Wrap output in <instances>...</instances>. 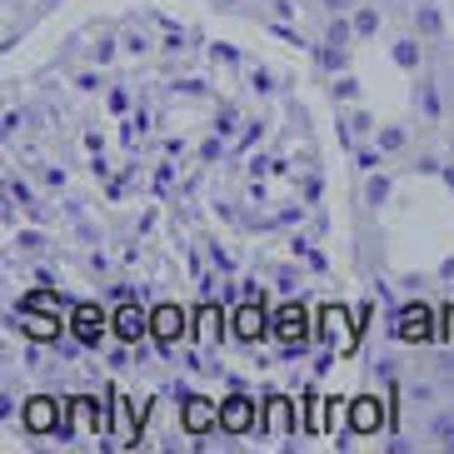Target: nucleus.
Here are the masks:
<instances>
[{
  "label": "nucleus",
  "instance_id": "nucleus-1",
  "mask_svg": "<svg viewBox=\"0 0 454 454\" xmlns=\"http://www.w3.org/2000/svg\"><path fill=\"white\" fill-rule=\"evenodd\" d=\"M315 330H320V340L334 349V355H349V349L360 345V315H349L345 305H320V315H315Z\"/></svg>",
  "mask_w": 454,
  "mask_h": 454
},
{
  "label": "nucleus",
  "instance_id": "nucleus-2",
  "mask_svg": "<svg viewBox=\"0 0 454 454\" xmlns=\"http://www.w3.org/2000/svg\"><path fill=\"white\" fill-rule=\"evenodd\" d=\"M395 334L400 340H410V345H425V340H434L440 334V309H429V305H400L395 309Z\"/></svg>",
  "mask_w": 454,
  "mask_h": 454
},
{
  "label": "nucleus",
  "instance_id": "nucleus-3",
  "mask_svg": "<svg viewBox=\"0 0 454 454\" xmlns=\"http://www.w3.org/2000/svg\"><path fill=\"white\" fill-rule=\"evenodd\" d=\"M190 330V315L180 305H155L150 309V340L160 349H175V340Z\"/></svg>",
  "mask_w": 454,
  "mask_h": 454
},
{
  "label": "nucleus",
  "instance_id": "nucleus-4",
  "mask_svg": "<svg viewBox=\"0 0 454 454\" xmlns=\"http://www.w3.org/2000/svg\"><path fill=\"white\" fill-rule=\"evenodd\" d=\"M100 434L106 429V414H100V400H70V414L60 425V440H85V434Z\"/></svg>",
  "mask_w": 454,
  "mask_h": 454
},
{
  "label": "nucleus",
  "instance_id": "nucleus-5",
  "mask_svg": "<svg viewBox=\"0 0 454 454\" xmlns=\"http://www.w3.org/2000/svg\"><path fill=\"white\" fill-rule=\"evenodd\" d=\"M220 429H225V434H250V429H260V410H254V400H245V395L220 400Z\"/></svg>",
  "mask_w": 454,
  "mask_h": 454
},
{
  "label": "nucleus",
  "instance_id": "nucleus-6",
  "mask_svg": "<svg viewBox=\"0 0 454 454\" xmlns=\"http://www.w3.org/2000/svg\"><path fill=\"white\" fill-rule=\"evenodd\" d=\"M380 429H385V400L380 395L349 400V434H380Z\"/></svg>",
  "mask_w": 454,
  "mask_h": 454
},
{
  "label": "nucleus",
  "instance_id": "nucleus-7",
  "mask_svg": "<svg viewBox=\"0 0 454 454\" xmlns=\"http://www.w3.org/2000/svg\"><path fill=\"white\" fill-rule=\"evenodd\" d=\"M265 330H270V315L260 309V300H245V305H235V315H230V334H235V340L254 345Z\"/></svg>",
  "mask_w": 454,
  "mask_h": 454
},
{
  "label": "nucleus",
  "instance_id": "nucleus-8",
  "mask_svg": "<svg viewBox=\"0 0 454 454\" xmlns=\"http://www.w3.org/2000/svg\"><path fill=\"white\" fill-rule=\"evenodd\" d=\"M270 330L280 334L290 349H300V345H305V334H309V315L300 305H280L275 315H270Z\"/></svg>",
  "mask_w": 454,
  "mask_h": 454
},
{
  "label": "nucleus",
  "instance_id": "nucleus-9",
  "mask_svg": "<svg viewBox=\"0 0 454 454\" xmlns=\"http://www.w3.org/2000/svg\"><path fill=\"white\" fill-rule=\"evenodd\" d=\"M180 419H185V429L190 434H205V429H215L220 425V404L215 400H200V395H180Z\"/></svg>",
  "mask_w": 454,
  "mask_h": 454
},
{
  "label": "nucleus",
  "instance_id": "nucleus-10",
  "mask_svg": "<svg viewBox=\"0 0 454 454\" xmlns=\"http://www.w3.org/2000/svg\"><path fill=\"white\" fill-rule=\"evenodd\" d=\"M70 334L81 340L85 349L100 345V334H106V309H95V305H75L70 309Z\"/></svg>",
  "mask_w": 454,
  "mask_h": 454
},
{
  "label": "nucleus",
  "instance_id": "nucleus-11",
  "mask_svg": "<svg viewBox=\"0 0 454 454\" xmlns=\"http://www.w3.org/2000/svg\"><path fill=\"white\" fill-rule=\"evenodd\" d=\"M15 325H20L35 345H55V340H60V330H66V320H55L51 309H20V320H15Z\"/></svg>",
  "mask_w": 454,
  "mask_h": 454
},
{
  "label": "nucleus",
  "instance_id": "nucleus-12",
  "mask_svg": "<svg viewBox=\"0 0 454 454\" xmlns=\"http://www.w3.org/2000/svg\"><path fill=\"white\" fill-rule=\"evenodd\" d=\"M60 425H66V414H60V404L55 400H45V395H35V400L26 404V429L30 434H60Z\"/></svg>",
  "mask_w": 454,
  "mask_h": 454
},
{
  "label": "nucleus",
  "instance_id": "nucleus-13",
  "mask_svg": "<svg viewBox=\"0 0 454 454\" xmlns=\"http://www.w3.org/2000/svg\"><path fill=\"white\" fill-rule=\"evenodd\" d=\"M260 429H265V434H275V440H285V434L294 429V404L285 400V395H270L265 410H260Z\"/></svg>",
  "mask_w": 454,
  "mask_h": 454
},
{
  "label": "nucleus",
  "instance_id": "nucleus-14",
  "mask_svg": "<svg viewBox=\"0 0 454 454\" xmlns=\"http://www.w3.org/2000/svg\"><path fill=\"white\" fill-rule=\"evenodd\" d=\"M110 330L121 334L125 345H135L140 334H150V309H140V305H130V300H125V305L115 309V320H110Z\"/></svg>",
  "mask_w": 454,
  "mask_h": 454
},
{
  "label": "nucleus",
  "instance_id": "nucleus-15",
  "mask_svg": "<svg viewBox=\"0 0 454 454\" xmlns=\"http://www.w3.org/2000/svg\"><path fill=\"white\" fill-rule=\"evenodd\" d=\"M195 320H200L195 330H200L205 345H215V340L225 334V309H220V305H200V309H195Z\"/></svg>",
  "mask_w": 454,
  "mask_h": 454
},
{
  "label": "nucleus",
  "instance_id": "nucleus-16",
  "mask_svg": "<svg viewBox=\"0 0 454 454\" xmlns=\"http://www.w3.org/2000/svg\"><path fill=\"white\" fill-rule=\"evenodd\" d=\"M60 305H66V294L51 290V285H45V290H30L26 300H20V309H51V315H55Z\"/></svg>",
  "mask_w": 454,
  "mask_h": 454
},
{
  "label": "nucleus",
  "instance_id": "nucleus-17",
  "mask_svg": "<svg viewBox=\"0 0 454 454\" xmlns=\"http://www.w3.org/2000/svg\"><path fill=\"white\" fill-rule=\"evenodd\" d=\"M414 20H419V35H429V41H440V35H444V20H440V11H434V5H419V11H414Z\"/></svg>",
  "mask_w": 454,
  "mask_h": 454
},
{
  "label": "nucleus",
  "instance_id": "nucleus-18",
  "mask_svg": "<svg viewBox=\"0 0 454 454\" xmlns=\"http://www.w3.org/2000/svg\"><path fill=\"white\" fill-rule=\"evenodd\" d=\"M349 26H355V35H374V30H380V11H370V5H364V11H355V20H349Z\"/></svg>",
  "mask_w": 454,
  "mask_h": 454
},
{
  "label": "nucleus",
  "instance_id": "nucleus-19",
  "mask_svg": "<svg viewBox=\"0 0 454 454\" xmlns=\"http://www.w3.org/2000/svg\"><path fill=\"white\" fill-rule=\"evenodd\" d=\"M395 66L414 70V66H419V45H414V41H395Z\"/></svg>",
  "mask_w": 454,
  "mask_h": 454
},
{
  "label": "nucleus",
  "instance_id": "nucleus-20",
  "mask_svg": "<svg viewBox=\"0 0 454 454\" xmlns=\"http://www.w3.org/2000/svg\"><path fill=\"white\" fill-rule=\"evenodd\" d=\"M325 41H330V45H349V41H355V26H349V20H330V35H325Z\"/></svg>",
  "mask_w": 454,
  "mask_h": 454
},
{
  "label": "nucleus",
  "instance_id": "nucleus-21",
  "mask_svg": "<svg viewBox=\"0 0 454 454\" xmlns=\"http://www.w3.org/2000/svg\"><path fill=\"white\" fill-rule=\"evenodd\" d=\"M355 160H360V170H380V160H385V150H380V145H364L360 155H355Z\"/></svg>",
  "mask_w": 454,
  "mask_h": 454
},
{
  "label": "nucleus",
  "instance_id": "nucleus-22",
  "mask_svg": "<svg viewBox=\"0 0 454 454\" xmlns=\"http://www.w3.org/2000/svg\"><path fill=\"white\" fill-rule=\"evenodd\" d=\"M404 145V130L400 125H385V130H380V150H400Z\"/></svg>",
  "mask_w": 454,
  "mask_h": 454
},
{
  "label": "nucleus",
  "instance_id": "nucleus-23",
  "mask_svg": "<svg viewBox=\"0 0 454 454\" xmlns=\"http://www.w3.org/2000/svg\"><path fill=\"white\" fill-rule=\"evenodd\" d=\"M419 106H425L429 121H440V100H434V90H429V85H419Z\"/></svg>",
  "mask_w": 454,
  "mask_h": 454
},
{
  "label": "nucleus",
  "instance_id": "nucleus-24",
  "mask_svg": "<svg viewBox=\"0 0 454 454\" xmlns=\"http://www.w3.org/2000/svg\"><path fill=\"white\" fill-rule=\"evenodd\" d=\"M434 434H440L444 450H454V419H444V414H440V419H434Z\"/></svg>",
  "mask_w": 454,
  "mask_h": 454
},
{
  "label": "nucleus",
  "instance_id": "nucleus-25",
  "mask_svg": "<svg viewBox=\"0 0 454 454\" xmlns=\"http://www.w3.org/2000/svg\"><path fill=\"white\" fill-rule=\"evenodd\" d=\"M440 334L454 345V305H444V309H440Z\"/></svg>",
  "mask_w": 454,
  "mask_h": 454
},
{
  "label": "nucleus",
  "instance_id": "nucleus-26",
  "mask_svg": "<svg viewBox=\"0 0 454 454\" xmlns=\"http://www.w3.org/2000/svg\"><path fill=\"white\" fill-rule=\"evenodd\" d=\"M385 195H389V180H385V175H374V180H370V200L380 205Z\"/></svg>",
  "mask_w": 454,
  "mask_h": 454
},
{
  "label": "nucleus",
  "instance_id": "nucleus-27",
  "mask_svg": "<svg viewBox=\"0 0 454 454\" xmlns=\"http://www.w3.org/2000/svg\"><path fill=\"white\" fill-rule=\"evenodd\" d=\"M334 95H340V100H355V95H360V85H355V81H340V85H334Z\"/></svg>",
  "mask_w": 454,
  "mask_h": 454
},
{
  "label": "nucleus",
  "instance_id": "nucleus-28",
  "mask_svg": "<svg viewBox=\"0 0 454 454\" xmlns=\"http://www.w3.org/2000/svg\"><path fill=\"white\" fill-rule=\"evenodd\" d=\"M145 45H150V41H145V35H140V30H135L130 41H125V51H130V55H140V51H145Z\"/></svg>",
  "mask_w": 454,
  "mask_h": 454
},
{
  "label": "nucleus",
  "instance_id": "nucleus-29",
  "mask_svg": "<svg viewBox=\"0 0 454 454\" xmlns=\"http://www.w3.org/2000/svg\"><path fill=\"white\" fill-rule=\"evenodd\" d=\"M349 5H355V0H325V11H330V15H345Z\"/></svg>",
  "mask_w": 454,
  "mask_h": 454
},
{
  "label": "nucleus",
  "instance_id": "nucleus-30",
  "mask_svg": "<svg viewBox=\"0 0 454 454\" xmlns=\"http://www.w3.org/2000/svg\"><path fill=\"white\" fill-rule=\"evenodd\" d=\"M440 280H454V260H444V265H440Z\"/></svg>",
  "mask_w": 454,
  "mask_h": 454
},
{
  "label": "nucleus",
  "instance_id": "nucleus-31",
  "mask_svg": "<svg viewBox=\"0 0 454 454\" xmlns=\"http://www.w3.org/2000/svg\"><path fill=\"white\" fill-rule=\"evenodd\" d=\"M440 175H444V180H450V190H454V165H444V170H440Z\"/></svg>",
  "mask_w": 454,
  "mask_h": 454
},
{
  "label": "nucleus",
  "instance_id": "nucleus-32",
  "mask_svg": "<svg viewBox=\"0 0 454 454\" xmlns=\"http://www.w3.org/2000/svg\"><path fill=\"white\" fill-rule=\"evenodd\" d=\"M220 5H240V0H220Z\"/></svg>",
  "mask_w": 454,
  "mask_h": 454
}]
</instances>
